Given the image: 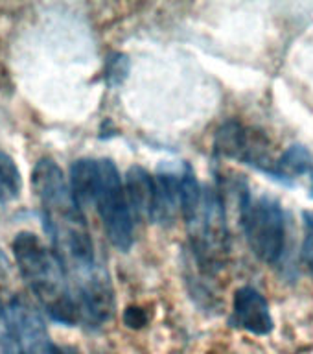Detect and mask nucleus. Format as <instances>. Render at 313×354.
Masks as SVG:
<instances>
[{
    "mask_svg": "<svg viewBox=\"0 0 313 354\" xmlns=\"http://www.w3.org/2000/svg\"><path fill=\"white\" fill-rule=\"evenodd\" d=\"M32 185L43 210L44 231L68 279L79 317L104 323L115 310L113 284L96 257L87 220L72 198L68 181L54 160L41 159L33 168Z\"/></svg>",
    "mask_w": 313,
    "mask_h": 354,
    "instance_id": "nucleus-1",
    "label": "nucleus"
},
{
    "mask_svg": "<svg viewBox=\"0 0 313 354\" xmlns=\"http://www.w3.org/2000/svg\"><path fill=\"white\" fill-rule=\"evenodd\" d=\"M11 249L17 270L44 312L61 325H76L79 319L76 299L52 248H46L37 234L22 231L15 236Z\"/></svg>",
    "mask_w": 313,
    "mask_h": 354,
    "instance_id": "nucleus-2",
    "label": "nucleus"
},
{
    "mask_svg": "<svg viewBox=\"0 0 313 354\" xmlns=\"http://www.w3.org/2000/svg\"><path fill=\"white\" fill-rule=\"evenodd\" d=\"M240 220L254 257L269 266L278 264L287 238L286 212L281 201L273 196H251L249 190H242Z\"/></svg>",
    "mask_w": 313,
    "mask_h": 354,
    "instance_id": "nucleus-3",
    "label": "nucleus"
},
{
    "mask_svg": "<svg viewBox=\"0 0 313 354\" xmlns=\"http://www.w3.org/2000/svg\"><path fill=\"white\" fill-rule=\"evenodd\" d=\"M93 205H96L109 242L120 251L133 243V216L124 190V179L116 165L109 159L98 160Z\"/></svg>",
    "mask_w": 313,
    "mask_h": 354,
    "instance_id": "nucleus-4",
    "label": "nucleus"
},
{
    "mask_svg": "<svg viewBox=\"0 0 313 354\" xmlns=\"http://www.w3.org/2000/svg\"><path fill=\"white\" fill-rule=\"evenodd\" d=\"M187 225L193 240V251L205 268H216L229 251L225 207L220 192L214 188H203V198Z\"/></svg>",
    "mask_w": 313,
    "mask_h": 354,
    "instance_id": "nucleus-5",
    "label": "nucleus"
},
{
    "mask_svg": "<svg viewBox=\"0 0 313 354\" xmlns=\"http://www.w3.org/2000/svg\"><path fill=\"white\" fill-rule=\"evenodd\" d=\"M214 149L221 157L240 160L243 165L253 166L262 174H267L275 160L269 155L267 138L262 133L251 131L238 120L225 122L218 129Z\"/></svg>",
    "mask_w": 313,
    "mask_h": 354,
    "instance_id": "nucleus-6",
    "label": "nucleus"
},
{
    "mask_svg": "<svg viewBox=\"0 0 313 354\" xmlns=\"http://www.w3.org/2000/svg\"><path fill=\"white\" fill-rule=\"evenodd\" d=\"M229 323L254 336H267L275 328L267 299L253 286H242L236 290Z\"/></svg>",
    "mask_w": 313,
    "mask_h": 354,
    "instance_id": "nucleus-7",
    "label": "nucleus"
},
{
    "mask_svg": "<svg viewBox=\"0 0 313 354\" xmlns=\"http://www.w3.org/2000/svg\"><path fill=\"white\" fill-rule=\"evenodd\" d=\"M124 190L126 199L131 210L133 220L146 218L151 220L153 214V199H155V177L142 166H133L124 177Z\"/></svg>",
    "mask_w": 313,
    "mask_h": 354,
    "instance_id": "nucleus-8",
    "label": "nucleus"
},
{
    "mask_svg": "<svg viewBox=\"0 0 313 354\" xmlns=\"http://www.w3.org/2000/svg\"><path fill=\"white\" fill-rule=\"evenodd\" d=\"M155 177V199L151 221L160 225L171 223L181 210V176L171 171H159Z\"/></svg>",
    "mask_w": 313,
    "mask_h": 354,
    "instance_id": "nucleus-9",
    "label": "nucleus"
},
{
    "mask_svg": "<svg viewBox=\"0 0 313 354\" xmlns=\"http://www.w3.org/2000/svg\"><path fill=\"white\" fill-rule=\"evenodd\" d=\"M312 171L313 155L310 153V149L303 144H292L273 160L265 176L282 185H293L301 177L310 176Z\"/></svg>",
    "mask_w": 313,
    "mask_h": 354,
    "instance_id": "nucleus-10",
    "label": "nucleus"
},
{
    "mask_svg": "<svg viewBox=\"0 0 313 354\" xmlns=\"http://www.w3.org/2000/svg\"><path fill=\"white\" fill-rule=\"evenodd\" d=\"M96 171H98V160L94 159H79L70 166L68 188H70L72 198L82 210L83 207L93 205Z\"/></svg>",
    "mask_w": 313,
    "mask_h": 354,
    "instance_id": "nucleus-11",
    "label": "nucleus"
},
{
    "mask_svg": "<svg viewBox=\"0 0 313 354\" xmlns=\"http://www.w3.org/2000/svg\"><path fill=\"white\" fill-rule=\"evenodd\" d=\"M22 190V177L19 166L11 155L0 151V203H10L19 198Z\"/></svg>",
    "mask_w": 313,
    "mask_h": 354,
    "instance_id": "nucleus-12",
    "label": "nucleus"
},
{
    "mask_svg": "<svg viewBox=\"0 0 313 354\" xmlns=\"http://www.w3.org/2000/svg\"><path fill=\"white\" fill-rule=\"evenodd\" d=\"M304 238L303 249H301V260L304 268L308 270L310 275H313V210H304Z\"/></svg>",
    "mask_w": 313,
    "mask_h": 354,
    "instance_id": "nucleus-13",
    "label": "nucleus"
},
{
    "mask_svg": "<svg viewBox=\"0 0 313 354\" xmlns=\"http://www.w3.org/2000/svg\"><path fill=\"white\" fill-rule=\"evenodd\" d=\"M124 321H126V325L129 326V328H138V326L146 325L148 317H146V314H144L142 310L131 306V308L126 310V314H124Z\"/></svg>",
    "mask_w": 313,
    "mask_h": 354,
    "instance_id": "nucleus-14",
    "label": "nucleus"
},
{
    "mask_svg": "<svg viewBox=\"0 0 313 354\" xmlns=\"http://www.w3.org/2000/svg\"><path fill=\"white\" fill-rule=\"evenodd\" d=\"M59 353L61 354H79L77 351H74V348H70V347H59Z\"/></svg>",
    "mask_w": 313,
    "mask_h": 354,
    "instance_id": "nucleus-15",
    "label": "nucleus"
},
{
    "mask_svg": "<svg viewBox=\"0 0 313 354\" xmlns=\"http://www.w3.org/2000/svg\"><path fill=\"white\" fill-rule=\"evenodd\" d=\"M310 198L313 199V181H312V188H310Z\"/></svg>",
    "mask_w": 313,
    "mask_h": 354,
    "instance_id": "nucleus-16",
    "label": "nucleus"
}]
</instances>
